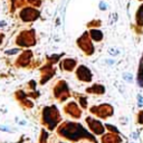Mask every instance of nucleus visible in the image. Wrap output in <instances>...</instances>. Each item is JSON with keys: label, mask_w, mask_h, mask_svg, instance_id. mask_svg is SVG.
<instances>
[{"label": "nucleus", "mask_w": 143, "mask_h": 143, "mask_svg": "<svg viewBox=\"0 0 143 143\" xmlns=\"http://www.w3.org/2000/svg\"><path fill=\"white\" fill-rule=\"evenodd\" d=\"M67 131L65 133V136H68L69 139H78V135L80 134L82 136H86V137H91L90 133H87L84 129L82 127V125L79 124H68L66 125Z\"/></svg>", "instance_id": "obj_1"}, {"label": "nucleus", "mask_w": 143, "mask_h": 143, "mask_svg": "<svg viewBox=\"0 0 143 143\" xmlns=\"http://www.w3.org/2000/svg\"><path fill=\"white\" fill-rule=\"evenodd\" d=\"M20 16L24 20L28 21V20H34L39 16V12L36 11L35 9H24L20 14Z\"/></svg>", "instance_id": "obj_2"}, {"label": "nucleus", "mask_w": 143, "mask_h": 143, "mask_svg": "<svg viewBox=\"0 0 143 143\" xmlns=\"http://www.w3.org/2000/svg\"><path fill=\"white\" fill-rule=\"evenodd\" d=\"M137 82H139L140 86L143 87V57L141 58L139 65V71H137Z\"/></svg>", "instance_id": "obj_3"}, {"label": "nucleus", "mask_w": 143, "mask_h": 143, "mask_svg": "<svg viewBox=\"0 0 143 143\" xmlns=\"http://www.w3.org/2000/svg\"><path fill=\"white\" fill-rule=\"evenodd\" d=\"M136 22H137V25H140V26L143 25V5L140 7L136 12Z\"/></svg>", "instance_id": "obj_4"}, {"label": "nucleus", "mask_w": 143, "mask_h": 143, "mask_svg": "<svg viewBox=\"0 0 143 143\" xmlns=\"http://www.w3.org/2000/svg\"><path fill=\"white\" fill-rule=\"evenodd\" d=\"M91 35H92L93 39L96 40V41H100L101 39H102V37H103V34L101 33L100 30H96V29L91 30Z\"/></svg>", "instance_id": "obj_5"}, {"label": "nucleus", "mask_w": 143, "mask_h": 143, "mask_svg": "<svg viewBox=\"0 0 143 143\" xmlns=\"http://www.w3.org/2000/svg\"><path fill=\"white\" fill-rule=\"evenodd\" d=\"M106 8H107V6H106V4L104 1H101L100 2V9L101 10H106Z\"/></svg>", "instance_id": "obj_6"}, {"label": "nucleus", "mask_w": 143, "mask_h": 143, "mask_svg": "<svg viewBox=\"0 0 143 143\" xmlns=\"http://www.w3.org/2000/svg\"><path fill=\"white\" fill-rule=\"evenodd\" d=\"M18 53V49H11V50H7L6 54L7 55H12V54H16Z\"/></svg>", "instance_id": "obj_7"}, {"label": "nucleus", "mask_w": 143, "mask_h": 143, "mask_svg": "<svg viewBox=\"0 0 143 143\" xmlns=\"http://www.w3.org/2000/svg\"><path fill=\"white\" fill-rule=\"evenodd\" d=\"M108 51H110L111 54H115V55H118V53H119V51H118V50H115L114 48H110V49H108Z\"/></svg>", "instance_id": "obj_8"}, {"label": "nucleus", "mask_w": 143, "mask_h": 143, "mask_svg": "<svg viewBox=\"0 0 143 143\" xmlns=\"http://www.w3.org/2000/svg\"><path fill=\"white\" fill-rule=\"evenodd\" d=\"M124 78H125V79H129L130 82H131V80H132V76H131V75L129 76L127 74H124Z\"/></svg>", "instance_id": "obj_9"}, {"label": "nucleus", "mask_w": 143, "mask_h": 143, "mask_svg": "<svg viewBox=\"0 0 143 143\" xmlns=\"http://www.w3.org/2000/svg\"><path fill=\"white\" fill-rule=\"evenodd\" d=\"M12 1H15V0H12Z\"/></svg>", "instance_id": "obj_10"}]
</instances>
